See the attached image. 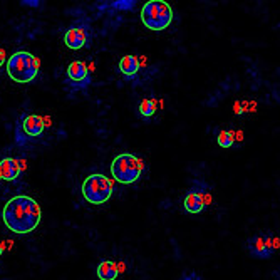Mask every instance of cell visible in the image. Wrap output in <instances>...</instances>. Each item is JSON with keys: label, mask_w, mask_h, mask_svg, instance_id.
<instances>
[{"label": "cell", "mask_w": 280, "mask_h": 280, "mask_svg": "<svg viewBox=\"0 0 280 280\" xmlns=\"http://www.w3.org/2000/svg\"><path fill=\"white\" fill-rule=\"evenodd\" d=\"M2 220L12 233L27 235L39 227L42 220V210L32 196L15 195L3 207Z\"/></svg>", "instance_id": "1"}, {"label": "cell", "mask_w": 280, "mask_h": 280, "mask_svg": "<svg viewBox=\"0 0 280 280\" xmlns=\"http://www.w3.org/2000/svg\"><path fill=\"white\" fill-rule=\"evenodd\" d=\"M39 74V59L27 50H17L7 61V76L17 84L32 82Z\"/></svg>", "instance_id": "2"}, {"label": "cell", "mask_w": 280, "mask_h": 280, "mask_svg": "<svg viewBox=\"0 0 280 280\" xmlns=\"http://www.w3.org/2000/svg\"><path fill=\"white\" fill-rule=\"evenodd\" d=\"M144 173V163L141 158L131 153H121L111 161V175L121 185H133L141 180Z\"/></svg>", "instance_id": "3"}, {"label": "cell", "mask_w": 280, "mask_h": 280, "mask_svg": "<svg viewBox=\"0 0 280 280\" xmlns=\"http://www.w3.org/2000/svg\"><path fill=\"white\" fill-rule=\"evenodd\" d=\"M173 22V9L164 0H149L141 9V23L148 30H161L168 29Z\"/></svg>", "instance_id": "4"}, {"label": "cell", "mask_w": 280, "mask_h": 280, "mask_svg": "<svg viewBox=\"0 0 280 280\" xmlns=\"http://www.w3.org/2000/svg\"><path fill=\"white\" fill-rule=\"evenodd\" d=\"M113 181L108 176L101 175V173L89 175L81 185V193L84 196V200L91 205H96V207L109 202V198L113 196Z\"/></svg>", "instance_id": "5"}, {"label": "cell", "mask_w": 280, "mask_h": 280, "mask_svg": "<svg viewBox=\"0 0 280 280\" xmlns=\"http://www.w3.org/2000/svg\"><path fill=\"white\" fill-rule=\"evenodd\" d=\"M46 129L44 117L34 113H23L15 124V143L19 146H27L32 141L39 140Z\"/></svg>", "instance_id": "6"}, {"label": "cell", "mask_w": 280, "mask_h": 280, "mask_svg": "<svg viewBox=\"0 0 280 280\" xmlns=\"http://www.w3.org/2000/svg\"><path fill=\"white\" fill-rule=\"evenodd\" d=\"M211 187L205 180L195 178L191 181L190 188L187 190L183 200V208L187 213L198 215L202 213L208 205L211 203Z\"/></svg>", "instance_id": "7"}, {"label": "cell", "mask_w": 280, "mask_h": 280, "mask_svg": "<svg viewBox=\"0 0 280 280\" xmlns=\"http://www.w3.org/2000/svg\"><path fill=\"white\" fill-rule=\"evenodd\" d=\"M279 247L280 238L274 233H270V232H265L263 235H254L245 242V248L248 250V254L260 260H269Z\"/></svg>", "instance_id": "8"}, {"label": "cell", "mask_w": 280, "mask_h": 280, "mask_svg": "<svg viewBox=\"0 0 280 280\" xmlns=\"http://www.w3.org/2000/svg\"><path fill=\"white\" fill-rule=\"evenodd\" d=\"M91 82H93V76H91V70L88 66H86V62L74 61L68 66L64 84L69 93L86 91L91 86Z\"/></svg>", "instance_id": "9"}, {"label": "cell", "mask_w": 280, "mask_h": 280, "mask_svg": "<svg viewBox=\"0 0 280 280\" xmlns=\"http://www.w3.org/2000/svg\"><path fill=\"white\" fill-rule=\"evenodd\" d=\"M93 39V29L88 21H76L68 27L64 32V44L72 50H79L82 47H89Z\"/></svg>", "instance_id": "10"}, {"label": "cell", "mask_w": 280, "mask_h": 280, "mask_svg": "<svg viewBox=\"0 0 280 280\" xmlns=\"http://www.w3.org/2000/svg\"><path fill=\"white\" fill-rule=\"evenodd\" d=\"M0 175L3 181H15L22 175V168L17 158L5 156L0 160Z\"/></svg>", "instance_id": "11"}, {"label": "cell", "mask_w": 280, "mask_h": 280, "mask_svg": "<svg viewBox=\"0 0 280 280\" xmlns=\"http://www.w3.org/2000/svg\"><path fill=\"white\" fill-rule=\"evenodd\" d=\"M117 69H119V72L123 74L124 79H128V81H135L138 77V74H140L141 70V64H140V59L136 56H124L121 57L119 64H117Z\"/></svg>", "instance_id": "12"}, {"label": "cell", "mask_w": 280, "mask_h": 280, "mask_svg": "<svg viewBox=\"0 0 280 280\" xmlns=\"http://www.w3.org/2000/svg\"><path fill=\"white\" fill-rule=\"evenodd\" d=\"M96 275L99 280H116L119 275V269L113 260H102L96 267Z\"/></svg>", "instance_id": "13"}, {"label": "cell", "mask_w": 280, "mask_h": 280, "mask_svg": "<svg viewBox=\"0 0 280 280\" xmlns=\"http://www.w3.org/2000/svg\"><path fill=\"white\" fill-rule=\"evenodd\" d=\"M138 111H140V116L144 117V119H149L151 116H155L156 113V99L153 97H146L138 104Z\"/></svg>", "instance_id": "14"}, {"label": "cell", "mask_w": 280, "mask_h": 280, "mask_svg": "<svg viewBox=\"0 0 280 280\" xmlns=\"http://www.w3.org/2000/svg\"><path fill=\"white\" fill-rule=\"evenodd\" d=\"M216 141L222 148H232L235 143V133L233 131H220L216 136Z\"/></svg>", "instance_id": "15"}, {"label": "cell", "mask_w": 280, "mask_h": 280, "mask_svg": "<svg viewBox=\"0 0 280 280\" xmlns=\"http://www.w3.org/2000/svg\"><path fill=\"white\" fill-rule=\"evenodd\" d=\"M136 7L135 0H119V2H113L111 9L114 10H133Z\"/></svg>", "instance_id": "16"}, {"label": "cell", "mask_w": 280, "mask_h": 280, "mask_svg": "<svg viewBox=\"0 0 280 280\" xmlns=\"http://www.w3.org/2000/svg\"><path fill=\"white\" fill-rule=\"evenodd\" d=\"M180 280H203V279L200 277V275L196 274V272H191V274H187L185 277H181Z\"/></svg>", "instance_id": "17"}, {"label": "cell", "mask_w": 280, "mask_h": 280, "mask_svg": "<svg viewBox=\"0 0 280 280\" xmlns=\"http://www.w3.org/2000/svg\"><path fill=\"white\" fill-rule=\"evenodd\" d=\"M5 62H7V54H5V50H3V49H0V68H2Z\"/></svg>", "instance_id": "18"}, {"label": "cell", "mask_w": 280, "mask_h": 280, "mask_svg": "<svg viewBox=\"0 0 280 280\" xmlns=\"http://www.w3.org/2000/svg\"><path fill=\"white\" fill-rule=\"evenodd\" d=\"M22 5H29V7H39L41 5V2H29V0H22Z\"/></svg>", "instance_id": "19"}, {"label": "cell", "mask_w": 280, "mask_h": 280, "mask_svg": "<svg viewBox=\"0 0 280 280\" xmlns=\"http://www.w3.org/2000/svg\"><path fill=\"white\" fill-rule=\"evenodd\" d=\"M3 252H5V245H3V243H0V257L3 255Z\"/></svg>", "instance_id": "20"}, {"label": "cell", "mask_w": 280, "mask_h": 280, "mask_svg": "<svg viewBox=\"0 0 280 280\" xmlns=\"http://www.w3.org/2000/svg\"><path fill=\"white\" fill-rule=\"evenodd\" d=\"M0 181H2V175H0Z\"/></svg>", "instance_id": "21"}]
</instances>
